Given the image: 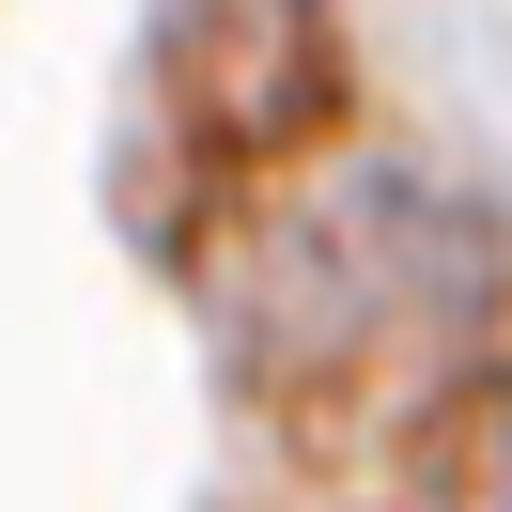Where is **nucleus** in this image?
Returning a JSON list of instances; mask_svg holds the SVG:
<instances>
[{"label": "nucleus", "mask_w": 512, "mask_h": 512, "mask_svg": "<svg viewBox=\"0 0 512 512\" xmlns=\"http://www.w3.org/2000/svg\"><path fill=\"white\" fill-rule=\"evenodd\" d=\"M481 512H512V419H497V450H481Z\"/></svg>", "instance_id": "f257e3e1"}]
</instances>
